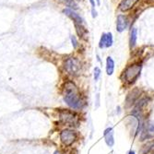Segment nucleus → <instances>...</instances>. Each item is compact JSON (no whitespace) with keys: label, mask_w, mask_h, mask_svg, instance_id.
<instances>
[{"label":"nucleus","mask_w":154,"mask_h":154,"mask_svg":"<svg viewBox=\"0 0 154 154\" xmlns=\"http://www.w3.org/2000/svg\"><path fill=\"white\" fill-rule=\"evenodd\" d=\"M64 100L66 103L72 109L80 110L85 105L82 96L79 93V89L72 81H67L65 83L64 88Z\"/></svg>","instance_id":"nucleus-1"},{"label":"nucleus","mask_w":154,"mask_h":154,"mask_svg":"<svg viewBox=\"0 0 154 154\" xmlns=\"http://www.w3.org/2000/svg\"><path fill=\"white\" fill-rule=\"evenodd\" d=\"M141 68L142 66L139 63L128 66L123 72V80L128 84L134 83L138 79V77L140 76Z\"/></svg>","instance_id":"nucleus-2"},{"label":"nucleus","mask_w":154,"mask_h":154,"mask_svg":"<svg viewBox=\"0 0 154 154\" xmlns=\"http://www.w3.org/2000/svg\"><path fill=\"white\" fill-rule=\"evenodd\" d=\"M65 70L70 75H77L80 71L81 65L79 60L75 57H69L64 63Z\"/></svg>","instance_id":"nucleus-3"},{"label":"nucleus","mask_w":154,"mask_h":154,"mask_svg":"<svg viewBox=\"0 0 154 154\" xmlns=\"http://www.w3.org/2000/svg\"><path fill=\"white\" fill-rule=\"evenodd\" d=\"M60 120L68 125H75L78 122L77 116L69 110H62L59 114Z\"/></svg>","instance_id":"nucleus-4"},{"label":"nucleus","mask_w":154,"mask_h":154,"mask_svg":"<svg viewBox=\"0 0 154 154\" xmlns=\"http://www.w3.org/2000/svg\"><path fill=\"white\" fill-rule=\"evenodd\" d=\"M77 139V133L73 130H63L60 133V140L65 146H70Z\"/></svg>","instance_id":"nucleus-5"},{"label":"nucleus","mask_w":154,"mask_h":154,"mask_svg":"<svg viewBox=\"0 0 154 154\" xmlns=\"http://www.w3.org/2000/svg\"><path fill=\"white\" fill-rule=\"evenodd\" d=\"M128 18L124 15H118L116 20V31L118 32H123L128 28Z\"/></svg>","instance_id":"nucleus-6"},{"label":"nucleus","mask_w":154,"mask_h":154,"mask_svg":"<svg viewBox=\"0 0 154 154\" xmlns=\"http://www.w3.org/2000/svg\"><path fill=\"white\" fill-rule=\"evenodd\" d=\"M105 142L109 147H113L115 144V138H114V130L112 128H108L103 132Z\"/></svg>","instance_id":"nucleus-7"},{"label":"nucleus","mask_w":154,"mask_h":154,"mask_svg":"<svg viewBox=\"0 0 154 154\" xmlns=\"http://www.w3.org/2000/svg\"><path fill=\"white\" fill-rule=\"evenodd\" d=\"M64 13L66 14V16H68L70 19H72L75 23H78V24H83V20L82 18L77 14L74 10L70 9V8H65L64 9Z\"/></svg>","instance_id":"nucleus-8"},{"label":"nucleus","mask_w":154,"mask_h":154,"mask_svg":"<svg viewBox=\"0 0 154 154\" xmlns=\"http://www.w3.org/2000/svg\"><path fill=\"white\" fill-rule=\"evenodd\" d=\"M137 2V0H122L119 4V9L121 11H128L131 9Z\"/></svg>","instance_id":"nucleus-9"},{"label":"nucleus","mask_w":154,"mask_h":154,"mask_svg":"<svg viewBox=\"0 0 154 154\" xmlns=\"http://www.w3.org/2000/svg\"><path fill=\"white\" fill-rule=\"evenodd\" d=\"M115 71V61L111 57H108L106 58V72L107 75L111 76Z\"/></svg>","instance_id":"nucleus-10"},{"label":"nucleus","mask_w":154,"mask_h":154,"mask_svg":"<svg viewBox=\"0 0 154 154\" xmlns=\"http://www.w3.org/2000/svg\"><path fill=\"white\" fill-rule=\"evenodd\" d=\"M137 39V28H132V30L130 32V37H129L130 48H134L136 46Z\"/></svg>","instance_id":"nucleus-11"},{"label":"nucleus","mask_w":154,"mask_h":154,"mask_svg":"<svg viewBox=\"0 0 154 154\" xmlns=\"http://www.w3.org/2000/svg\"><path fill=\"white\" fill-rule=\"evenodd\" d=\"M75 27H76V31H77V33L79 34V37L83 38L84 36H87L88 34V31L85 27H83L82 24H78V23H75Z\"/></svg>","instance_id":"nucleus-12"},{"label":"nucleus","mask_w":154,"mask_h":154,"mask_svg":"<svg viewBox=\"0 0 154 154\" xmlns=\"http://www.w3.org/2000/svg\"><path fill=\"white\" fill-rule=\"evenodd\" d=\"M61 3L67 7V8H70L72 10H77L79 8L78 4L75 2V0H59Z\"/></svg>","instance_id":"nucleus-13"},{"label":"nucleus","mask_w":154,"mask_h":154,"mask_svg":"<svg viewBox=\"0 0 154 154\" xmlns=\"http://www.w3.org/2000/svg\"><path fill=\"white\" fill-rule=\"evenodd\" d=\"M114 44V38L112 32H107L106 33V48H109L113 45Z\"/></svg>","instance_id":"nucleus-14"},{"label":"nucleus","mask_w":154,"mask_h":154,"mask_svg":"<svg viewBox=\"0 0 154 154\" xmlns=\"http://www.w3.org/2000/svg\"><path fill=\"white\" fill-rule=\"evenodd\" d=\"M99 47L101 49H103L106 47V33L102 34V37H101L100 42H99Z\"/></svg>","instance_id":"nucleus-15"},{"label":"nucleus","mask_w":154,"mask_h":154,"mask_svg":"<svg viewBox=\"0 0 154 154\" xmlns=\"http://www.w3.org/2000/svg\"><path fill=\"white\" fill-rule=\"evenodd\" d=\"M101 69L99 67H95L94 68V80L95 81H98V79H100L101 77Z\"/></svg>","instance_id":"nucleus-16"},{"label":"nucleus","mask_w":154,"mask_h":154,"mask_svg":"<svg viewBox=\"0 0 154 154\" xmlns=\"http://www.w3.org/2000/svg\"><path fill=\"white\" fill-rule=\"evenodd\" d=\"M147 133L150 136H154V122L150 123L147 128Z\"/></svg>","instance_id":"nucleus-17"},{"label":"nucleus","mask_w":154,"mask_h":154,"mask_svg":"<svg viewBox=\"0 0 154 154\" xmlns=\"http://www.w3.org/2000/svg\"><path fill=\"white\" fill-rule=\"evenodd\" d=\"M70 40H71V43H72L73 47L76 49L77 46H78V41H77V39H76V37H75L74 35H71V36H70Z\"/></svg>","instance_id":"nucleus-18"},{"label":"nucleus","mask_w":154,"mask_h":154,"mask_svg":"<svg viewBox=\"0 0 154 154\" xmlns=\"http://www.w3.org/2000/svg\"><path fill=\"white\" fill-rule=\"evenodd\" d=\"M91 16H92V18L97 17V11L95 10V8H91Z\"/></svg>","instance_id":"nucleus-19"},{"label":"nucleus","mask_w":154,"mask_h":154,"mask_svg":"<svg viewBox=\"0 0 154 154\" xmlns=\"http://www.w3.org/2000/svg\"><path fill=\"white\" fill-rule=\"evenodd\" d=\"M90 3H91V5L92 8L95 7V0H90Z\"/></svg>","instance_id":"nucleus-20"},{"label":"nucleus","mask_w":154,"mask_h":154,"mask_svg":"<svg viewBox=\"0 0 154 154\" xmlns=\"http://www.w3.org/2000/svg\"><path fill=\"white\" fill-rule=\"evenodd\" d=\"M96 2H97V5H98V6H100V5H101V0H96Z\"/></svg>","instance_id":"nucleus-21"},{"label":"nucleus","mask_w":154,"mask_h":154,"mask_svg":"<svg viewBox=\"0 0 154 154\" xmlns=\"http://www.w3.org/2000/svg\"><path fill=\"white\" fill-rule=\"evenodd\" d=\"M128 154H136V153H135V151H134V150H130V151L128 152Z\"/></svg>","instance_id":"nucleus-22"},{"label":"nucleus","mask_w":154,"mask_h":154,"mask_svg":"<svg viewBox=\"0 0 154 154\" xmlns=\"http://www.w3.org/2000/svg\"><path fill=\"white\" fill-rule=\"evenodd\" d=\"M54 154H61V153H60L59 151H55V152H54Z\"/></svg>","instance_id":"nucleus-23"}]
</instances>
